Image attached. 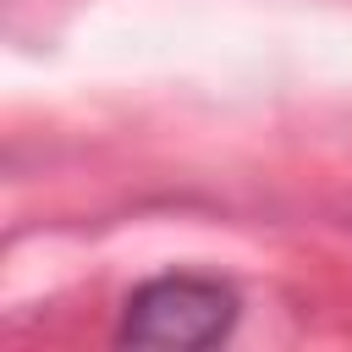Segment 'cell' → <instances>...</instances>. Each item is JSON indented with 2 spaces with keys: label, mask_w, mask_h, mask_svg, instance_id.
Listing matches in <instances>:
<instances>
[{
  "label": "cell",
  "mask_w": 352,
  "mask_h": 352,
  "mask_svg": "<svg viewBox=\"0 0 352 352\" xmlns=\"http://www.w3.org/2000/svg\"><path fill=\"white\" fill-rule=\"evenodd\" d=\"M236 324V292L209 275H160L126 297L121 341L132 346H214Z\"/></svg>",
  "instance_id": "6da1fadb"
}]
</instances>
